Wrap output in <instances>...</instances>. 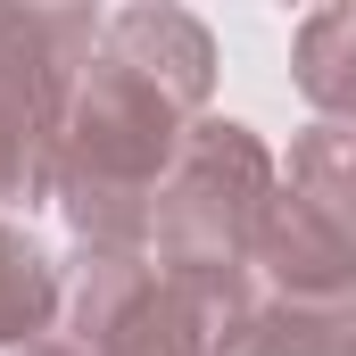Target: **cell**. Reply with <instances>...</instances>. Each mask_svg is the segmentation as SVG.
Instances as JSON below:
<instances>
[{
    "instance_id": "cell-9",
    "label": "cell",
    "mask_w": 356,
    "mask_h": 356,
    "mask_svg": "<svg viewBox=\"0 0 356 356\" xmlns=\"http://www.w3.org/2000/svg\"><path fill=\"white\" fill-rule=\"evenodd\" d=\"M298 91L323 108V124H356V0L298 25Z\"/></svg>"
},
{
    "instance_id": "cell-1",
    "label": "cell",
    "mask_w": 356,
    "mask_h": 356,
    "mask_svg": "<svg viewBox=\"0 0 356 356\" xmlns=\"http://www.w3.org/2000/svg\"><path fill=\"white\" fill-rule=\"evenodd\" d=\"M191 124L199 116H182L158 83H141L108 50H91L75 67L67 116H58V166H50V199H58L75 249H149L158 241V182Z\"/></svg>"
},
{
    "instance_id": "cell-10",
    "label": "cell",
    "mask_w": 356,
    "mask_h": 356,
    "mask_svg": "<svg viewBox=\"0 0 356 356\" xmlns=\"http://www.w3.org/2000/svg\"><path fill=\"white\" fill-rule=\"evenodd\" d=\"M290 175H298V191H307L332 224H348V241H356V124H315V133H298Z\"/></svg>"
},
{
    "instance_id": "cell-2",
    "label": "cell",
    "mask_w": 356,
    "mask_h": 356,
    "mask_svg": "<svg viewBox=\"0 0 356 356\" xmlns=\"http://www.w3.org/2000/svg\"><path fill=\"white\" fill-rule=\"evenodd\" d=\"M273 199H282L273 149L249 124H232V116H199L182 133L166 182H158V241H149V257L199 307V323L216 340L249 307V249H257V224H266Z\"/></svg>"
},
{
    "instance_id": "cell-3",
    "label": "cell",
    "mask_w": 356,
    "mask_h": 356,
    "mask_svg": "<svg viewBox=\"0 0 356 356\" xmlns=\"http://www.w3.org/2000/svg\"><path fill=\"white\" fill-rule=\"evenodd\" d=\"M99 50V17L83 8H0V207L50 199L67 83Z\"/></svg>"
},
{
    "instance_id": "cell-4",
    "label": "cell",
    "mask_w": 356,
    "mask_h": 356,
    "mask_svg": "<svg viewBox=\"0 0 356 356\" xmlns=\"http://www.w3.org/2000/svg\"><path fill=\"white\" fill-rule=\"evenodd\" d=\"M58 315L83 356H216V332L149 249H75Z\"/></svg>"
},
{
    "instance_id": "cell-5",
    "label": "cell",
    "mask_w": 356,
    "mask_h": 356,
    "mask_svg": "<svg viewBox=\"0 0 356 356\" xmlns=\"http://www.w3.org/2000/svg\"><path fill=\"white\" fill-rule=\"evenodd\" d=\"M249 290H266V298H348L356 290L348 224H332L307 191H282L257 224V249H249Z\"/></svg>"
},
{
    "instance_id": "cell-11",
    "label": "cell",
    "mask_w": 356,
    "mask_h": 356,
    "mask_svg": "<svg viewBox=\"0 0 356 356\" xmlns=\"http://www.w3.org/2000/svg\"><path fill=\"white\" fill-rule=\"evenodd\" d=\"M17 356H83L75 340H33V348H17Z\"/></svg>"
},
{
    "instance_id": "cell-6",
    "label": "cell",
    "mask_w": 356,
    "mask_h": 356,
    "mask_svg": "<svg viewBox=\"0 0 356 356\" xmlns=\"http://www.w3.org/2000/svg\"><path fill=\"white\" fill-rule=\"evenodd\" d=\"M99 50H108L116 67H133L141 83H158L182 116L207 108L216 42H207L199 17H182V8H116V17H99Z\"/></svg>"
},
{
    "instance_id": "cell-8",
    "label": "cell",
    "mask_w": 356,
    "mask_h": 356,
    "mask_svg": "<svg viewBox=\"0 0 356 356\" xmlns=\"http://www.w3.org/2000/svg\"><path fill=\"white\" fill-rule=\"evenodd\" d=\"M67 307V273L50 266V249L0 216V348H33Z\"/></svg>"
},
{
    "instance_id": "cell-7",
    "label": "cell",
    "mask_w": 356,
    "mask_h": 356,
    "mask_svg": "<svg viewBox=\"0 0 356 356\" xmlns=\"http://www.w3.org/2000/svg\"><path fill=\"white\" fill-rule=\"evenodd\" d=\"M216 356H356V290L348 298H266L249 290L241 323Z\"/></svg>"
}]
</instances>
